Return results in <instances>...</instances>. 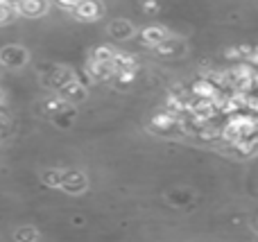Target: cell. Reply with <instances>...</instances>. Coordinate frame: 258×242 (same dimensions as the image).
<instances>
[{
	"label": "cell",
	"instance_id": "obj_18",
	"mask_svg": "<svg viewBox=\"0 0 258 242\" xmlns=\"http://www.w3.org/2000/svg\"><path fill=\"white\" fill-rule=\"evenodd\" d=\"M34 231H18V233H16V238L18 240H23V238H34Z\"/></svg>",
	"mask_w": 258,
	"mask_h": 242
},
{
	"label": "cell",
	"instance_id": "obj_4",
	"mask_svg": "<svg viewBox=\"0 0 258 242\" xmlns=\"http://www.w3.org/2000/svg\"><path fill=\"white\" fill-rule=\"evenodd\" d=\"M86 70H89V75L93 77V79H111L113 72H116V68L111 66V61H95V59H91L89 66H86Z\"/></svg>",
	"mask_w": 258,
	"mask_h": 242
},
{
	"label": "cell",
	"instance_id": "obj_6",
	"mask_svg": "<svg viewBox=\"0 0 258 242\" xmlns=\"http://www.w3.org/2000/svg\"><path fill=\"white\" fill-rule=\"evenodd\" d=\"M109 34L118 41H127L134 34V25L129 21H113L111 27H109Z\"/></svg>",
	"mask_w": 258,
	"mask_h": 242
},
{
	"label": "cell",
	"instance_id": "obj_9",
	"mask_svg": "<svg viewBox=\"0 0 258 242\" xmlns=\"http://www.w3.org/2000/svg\"><path fill=\"white\" fill-rule=\"evenodd\" d=\"M111 66L116 68V70H134L136 59H134L132 54H127V52H113L111 54Z\"/></svg>",
	"mask_w": 258,
	"mask_h": 242
},
{
	"label": "cell",
	"instance_id": "obj_17",
	"mask_svg": "<svg viewBox=\"0 0 258 242\" xmlns=\"http://www.w3.org/2000/svg\"><path fill=\"white\" fill-rule=\"evenodd\" d=\"M156 9H159V5H156V0H145V12H152V14H154Z\"/></svg>",
	"mask_w": 258,
	"mask_h": 242
},
{
	"label": "cell",
	"instance_id": "obj_1",
	"mask_svg": "<svg viewBox=\"0 0 258 242\" xmlns=\"http://www.w3.org/2000/svg\"><path fill=\"white\" fill-rule=\"evenodd\" d=\"M75 14L82 21H95L104 14V5L100 0H80L75 5Z\"/></svg>",
	"mask_w": 258,
	"mask_h": 242
},
{
	"label": "cell",
	"instance_id": "obj_14",
	"mask_svg": "<svg viewBox=\"0 0 258 242\" xmlns=\"http://www.w3.org/2000/svg\"><path fill=\"white\" fill-rule=\"evenodd\" d=\"M111 50H109V48H104V45H102V48H95V52H93V59H95V61H111Z\"/></svg>",
	"mask_w": 258,
	"mask_h": 242
},
{
	"label": "cell",
	"instance_id": "obj_7",
	"mask_svg": "<svg viewBox=\"0 0 258 242\" xmlns=\"http://www.w3.org/2000/svg\"><path fill=\"white\" fill-rule=\"evenodd\" d=\"M21 12L25 14V16H41V14L48 12V0H23L21 5Z\"/></svg>",
	"mask_w": 258,
	"mask_h": 242
},
{
	"label": "cell",
	"instance_id": "obj_8",
	"mask_svg": "<svg viewBox=\"0 0 258 242\" xmlns=\"http://www.w3.org/2000/svg\"><path fill=\"white\" fill-rule=\"evenodd\" d=\"M215 86L211 84L209 79H206V77H202V79H195L190 84V95H195V98H209L211 100V95L215 93Z\"/></svg>",
	"mask_w": 258,
	"mask_h": 242
},
{
	"label": "cell",
	"instance_id": "obj_11",
	"mask_svg": "<svg viewBox=\"0 0 258 242\" xmlns=\"http://www.w3.org/2000/svg\"><path fill=\"white\" fill-rule=\"evenodd\" d=\"M143 39H145L150 45H156V43L168 39V32L159 25H152V27H145V30H143Z\"/></svg>",
	"mask_w": 258,
	"mask_h": 242
},
{
	"label": "cell",
	"instance_id": "obj_12",
	"mask_svg": "<svg viewBox=\"0 0 258 242\" xmlns=\"http://www.w3.org/2000/svg\"><path fill=\"white\" fill-rule=\"evenodd\" d=\"M156 50H159V54H181L183 52V45L181 43H174V41H161V43H156Z\"/></svg>",
	"mask_w": 258,
	"mask_h": 242
},
{
	"label": "cell",
	"instance_id": "obj_19",
	"mask_svg": "<svg viewBox=\"0 0 258 242\" xmlns=\"http://www.w3.org/2000/svg\"><path fill=\"white\" fill-rule=\"evenodd\" d=\"M77 3H80V0H59V5H63V7H75Z\"/></svg>",
	"mask_w": 258,
	"mask_h": 242
},
{
	"label": "cell",
	"instance_id": "obj_10",
	"mask_svg": "<svg viewBox=\"0 0 258 242\" xmlns=\"http://www.w3.org/2000/svg\"><path fill=\"white\" fill-rule=\"evenodd\" d=\"M177 122H179V120L174 118V113H170V111L159 113V116L152 118V127H154V129H159V131H168L170 127H174Z\"/></svg>",
	"mask_w": 258,
	"mask_h": 242
},
{
	"label": "cell",
	"instance_id": "obj_16",
	"mask_svg": "<svg viewBox=\"0 0 258 242\" xmlns=\"http://www.w3.org/2000/svg\"><path fill=\"white\" fill-rule=\"evenodd\" d=\"M9 18H12V9L5 7V5H0V23H7Z\"/></svg>",
	"mask_w": 258,
	"mask_h": 242
},
{
	"label": "cell",
	"instance_id": "obj_2",
	"mask_svg": "<svg viewBox=\"0 0 258 242\" xmlns=\"http://www.w3.org/2000/svg\"><path fill=\"white\" fill-rule=\"evenodd\" d=\"M0 61L12 68L23 66V63L27 61V52L23 48H18V45H7L5 50H0Z\"/></svg>",
	"mask_w": 258,
	"mask_h": 242
},
{
	"label": "cell",
	"instance_id": "obj_3",
	"mask_svg": "<svg viewBox=\"0 0 258 242\" xmlns=\"http://www.w3.org/2000/svg\"><path fill=\"white\" fill-rule=\"evenodd\" d=\"M61 186L66 193H82L86 188V179L82 172H75V170H68L63 172V179H61Z\"/></svg>",
	"mask_w": 258,
	"mask_h": 242
},
{
	"label": "cell",
	"instance_id": "obj_15",
	"mask_svg": "<svg viewBox=\"0 0 258 242\" xmlns=\"http://www.w3.org/2000/svg\"><path fill=\"white\" fill-rule=\"evenodd\" d=\"M113 75H116L118 79L122 82V84H129V82H134V70H116Z\"/></svg>",
	"mask_w": 258,
	"mask_h": 242
},
{
	"label": "cell",
	"instance_id": "obj_5",
	"mask_svg": "<svg viewBox=\"0 0 258 242\" xmlns=\"http://www.w3.org/2000/svg\"><path fill=\"white\" fill-rule=\"evenodd\" d=\"M59 95H61L63 100H84L86 89H84V84H77L75 79H71L68 84H63L61 89H59Z\"/></svg>",
	"mask_w": 258,
	"mask_h": 242
},
{
	"label": "cell",
	"instance_id": "obj_13",
	"mask_svg": "<svg viewBox=\"0 0 258 242\" xmlns=\"http://www.w3.org/2000/svg\"><path fill=\"white\" fill-rule=\"evenodd\" d=\"M63 179V170H48L43 172V184L50 186V188H54V186H59Z\"/></svg>",
	"mask_w": 258,
	"mask_h": 242
}]
</instances>
